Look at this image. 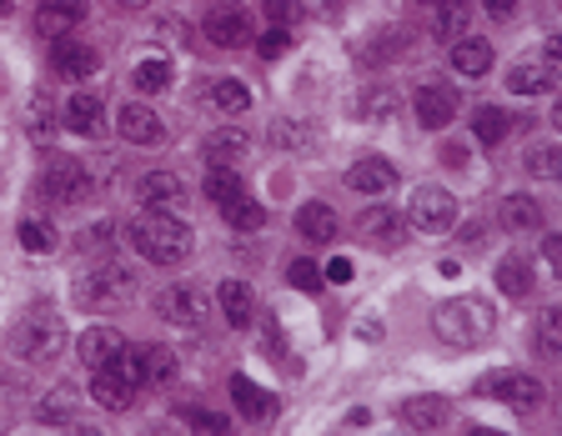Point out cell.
I'll use <instances>...</instances> for the list:
<instances>
[{"mask_svg": "<svg viewBox=\"0 0 562 436\" xmlns=\"http://www.w3.org/2000/svg\"><path fill=\"white\" fill-rule=\"evenodd\" d=\"M326 282H332V286H347L352 282V276H357V266H352V256H332V261H326Z\"/></svg>", "mask_w": 562, "mask_h": 436, "instance_id": "obj_46", "label": "cell"}, {"mask_svg": "<svg viewBox=\"0 0 562 436\" xmlns=\"http://www.w3.org/2000/svg\"><path fill=\"white\" fill-rule=\"evenodd\" d=\"M231 406L241 412V422H272L282 412V397L262 391L252 377H231Z\"/></svg>", "mask_w": 562, "mask_h": 436, "instance_id": "obj_18", "label": "cell"}, {"mask_svg": "<svg viewBox=\"0 0 562 436\" xmlns=\"http://www.w3.org/2000/svg\"><path fill=\"white\" fill-rule=\"evenodd\" d=\"M497 286H503V296H532V286H538L532 261L527 256H503L497 261Z\"/></svg>", "mask_w": 562, "mask_h": 436, "instance_id": "obj_30", "label": "cell"}, {"mask_svg": "<svg viewBox=\"0 0 562 436\" xmlns=\"http://www.w3.org/2000/svg\"><path fill=\"white\" fill-rule=\"evenodd\" d=\"M66 342H71V336H66V321H60L56 311H31V317L11 331V352L31 366L56 362V356L66 352Z\"/></svg>", "mask_w": 562, "mask_h": 436, "instance_id": "obj_5", "label": "cell"}, {"mask_svg": "<svg viewBox=\"0 0 562 436\" xmlns=\"http://www.w3.org/2000/svg\"><path fill=\"white\" fill-rule=\"evenodd\" d=\"M357 336H367V342H377V336H382V321H377V317H367V321H362V326H357Z\"/></svg>", "mask_w": 562, "mask_h": 436, "instance_id": "obj_53", "label": "cell"}, {"mask_svg": "<svg viewBox=\"0 0 562 436\" xmlns=\"http://www.w3.org/2000/svg\"><path fill=\"white\" fill-rule=\"evenodd\" d=\"M211 106L221 111V116H246V111H252V91H246V81H237V76H221V81L211 85Z\"/></svg>", "mask_w": 562, "mask_h": 436, "instance_id": "obj_32", "label": "cell"}, {"mask_svg": "<svg viewBox=\"0 0 562 436\" xmlns=\"http://www.w3.org/2000/svg\"><path fill=\"white\" fill-rule=\"evenodd\" d=\"M542 261L562 276V231H548V237H542Z\"/></svg>", "mask_w": 562, "mask_h": 436, "instance_id": "obj_48", "label": "cell"}, {"mask_svg": "<svg viewBox=\"0 0 562 436\" xmlns=\"http://www.w3.org/2000/svg\"><path fill=\"white\" fill-rule=\"evenodd\" d=\"M11 5H15V0H0V15H11Z\"/></svg>", "mask_w": 562, "mask_h": 436, "instance_id": "obj_57", "label": "cell"}, {"mask_svg": "<svg viewBox=\"0 0 562 436\" xmlns=\"http://www.w3.org/2000/svg\"><path fill=\"white\" fill-rule=\"evenodd\" d=\"M15 237H21V246L31 251V256H46V251H56V231H50L46 221H21V231H15Z\"/></svg>", "mask_w": 562, "mask_h": 436, "instance_id": "obj_40", "label": "cell"}, {"mask_svg": "<svg viewBox=\"0 0 562 436\" xmlns=\"http://www.w3.org/2000/svg\"><path fill=\"white\" fill-rule=\"evenodd\" d=\"M357 237L377 251H397L408 241V221H402V211H392V206H367V211L357 216Z\"/></svg>", "mask_w": 562, "mask_h": 436, "instance_id": "obj_11", "label": "cell"}, {"mask_svg": "<svg viewBox=\"0 0 562 436\" xmlns=\"http://www.w3.org/2000/svg\"><path fill=\"white\" fill-rule=\"evenodd\" d=\"M336 231H342V221H336V211L326 206V200H301L297 206V237L301 241L326 246V241H336Z\"/></svg>", "mask_w": 562, "mask_h": 436, "instance_id": "obj_20", "label": "cell"}, {"mask_svg": "<svg viewBox=\"0 0 562 436\" xmlns=\"http://www.w3.org/2000/svg\"><path fill=\"white\" fill-rule=\"evenodd\" d=\"M497 221H503V231H542V206L532 196H523V191H513V196H503V206H497Z\"/></svg>", "mask_w": 562, "mask_h": 436, "instance_id": "obj_27", "label": "cell"}, {"mask_svg": "<svg viewBox=\"0 0 562 436\" xmlns=\"http://www.w3.org/2000/svg\"><path fill=\"white\" fill-rule=\"evenodd\" d=\"M41 191H46V200H56V206H81V200L91 196V176H85V165L71 161V156H50L46 171H41Z\"/></svg>", "mask_w": 562, "mask_h": 436, "instance_id": "obj_8", "label": "cell"}, {"mask_svg": "<svg viewBox=\"0 0 562 436\" xmlns=\"http://www.w3.org/2000/svg\"><path fill=\"white\" fill-rule=\"evenodd\" d=\"M246 156H252L246 130H211V136H206V161L211 165H231V171H241Z\"/></svg>", "mask_w": 562, "mask_h": 436, "instance_id": "obj_25", "label": "cell"}, {"mask_svg": "<svg viewBox=\"0 0 562 436\" xmlns=\"http://www.w3.org/2000/svg\"><path fill=\"white\" fill-rule=\"evenodd\" d=\"M371 422V412H367V406H357V412H347V422H342V426H347V432H357V426H367Z\"/></svg>", "mask_w": 562, "mask_h": 436, "instance_id": "obj_54", "label": "cell"}, {"mask_svg": "<svg viewBox=\"0 0 562 436\" xmlns=\"http://www.w3.org/2000/svg\"><path fill=\"white\" fill-rule=\"evenodd\" d=\"M237 191H246V186L237 181V171H231V165H211V176H206V196L221 206V200H231Z\"/></svg>", "mask_w": 562, "mask_h": 436, "instance_id": "obj_42", "label": "cell"}, {"mask_svg": "<svg viewBox=\"0 0 562 436\" xmlns=\"http://www.w3.org/2000/svg\"><path fill=\"white\" fill-rule=\"evenodd\" d=\"M202 36L221 50H241L252 41V15H246V5H216V11H206Z\"/></svg>", "mask_w": 562, "mask_h": 436, "instance_id": "obj_10", "label": "cell"}, {"mask_svg": "<svg viewBox=\"0 0 562 436\" xmlns=\"http://www.w3.org/2000/svg\"><path fill=\"white\" fill-rule=\"evenodd\" d=\"M452 71L467 76V81H482V76L492 71V46L478 36H462L452 41Z\"/></svg>", "mask_w": 562, "mask_h": 436, "instance_id": "obj_28", "label": "cell"}, {"mask_svg": "<svg viewBox=\"0 0 562 436\" xmlns=\"http://www.w3.org/2000/svg\"><path fill=\"white\" fill-rule=\"evenodd\" d=\"M447 416H452V406L443 397H408L397 406V422L408 426V432H443Z\"/></svg>", "mask_w": 562, "mask_h": 436, "instance_id": "obj_21", "label": "cell"}, {"mask_svg": "<svg viewBox=\"0 0 562 436\" xmlns=\"http://www.w3.org/2000/svg\"><path fill=\"white\" fill-rule=\"evenodd\" d=\"M347 186L357 196H382V191L397 186V165L387 156H362V161L347 165Z\"/></svg>", "mask_w": 562, "mask_h": 436, "instance_id": "obj_17", "label": "cell"}, {"mask_svg": "<svg viewBox=\"0 0 562 436\" xmlns=\"http://www.w3.org/2000/svg\"><path fill=\"white\" fill-rule=\"evenodd\" d=\"M50 126H56V121H50V111H46V106L31 111V136H36V141H50Z\"/></svg>", "mask_w": 562, "mask_h": 436, "instance_id": "obj_50", "label": "cell"}, {"mask_svg": "<svg viewBox=\"0 0 562 436\" xmlns=\"http://www.w3.org/2000/svg\"><path fill=\"white\" fill-rule=\"evenodd\" d=\"M558 416H562V401H558Z\"/></svg>", "mask_w": 562, "mask_h": 436, "instance_id": "obj_59", "label": "cell"}, {"mask_svg": "<svg viewBox=\"0 0 562 436\" xmlns=\"http://www.w3.org/2000/svg\"><path fill=\"white\" fill-rule=\"evenodd\" d=\"M287 282L297 286V291H317V286H322V266L301 256V261H291V266H287Z\"/></svg>", "mask_w": 562, "mask_h": 436, "instance_id": "obj_45", "label": "cell"}, {"mask_svg": "<svg viewBox=\"0 0 562 436\" xmlns=\"http://www.w3.org/2000/svg\"><path fill=\"white\" fill-rule=\"evenodd\" d=\"M272 141L282 146V151H311V141H317V130H311V121L276 116V121H272Z\"/></svg>", "mask_w": 562, "mask_h": 436, "instance_id": "obj_33", "label": "cell"}, {"mask_svg": "<svg viewBox=\"0 0 562 436\" xmlns=\"http://www.w3.org/2000/svg\"><path fill=\"white\" fill-rule=\"evenodd\" d=\"M467 21H472V5H467V0H437V5H432V36L437 41H462Z\"/></svg>", "mask_w": 562, "mask_h": 436, "instance_id": "obj_29", "label": "cell"}, {"mask_svg": "<svg viewBox=\"0 0 562 436\" xmlns=\"http://www.w3.org/2000/svg\"><path fill=\"white\" fill-rule=\"evenodd\" d=\"M121 352H126V336H121L116 326L81 331V366H85V371H101V366H111Z\"/></svg>", "mask_w": 562, "mask_h": 436, "instance_id": "obj_23", "label": "cell"}, {"mask_svg": "<svg viewBox=\"0 0 562 436\" xmlns=\"http://www.w3.org/2000/svg\"><path fill=\"white\" fill-rule=\"evenodd\" d=\"M60 126L76 130V136H96L101 130V95L76 91L66 106H60Z\"/></svg>", "mask_w": 562, "mask_h": 436, "instance_id": "obj_26", "label": "cell"}, {"mask_svg": "<svg viewBox=\"0 0 562 436\" xmlns=\"http://www.w3.org/2000/svg\"><path fill=\"white\" fill-rule=\"evenodd\" d=\"M408 221L417 226L422 237H443L457 226V196L447 186H417L408 206Z\"/></svg>", "mask_w": 562, "mask_h": 436, "instance_id": "obj_7", "label": "cell"}, {"mask_svg": "<svg viewBox=\"0 0 562 436\" xmlns=\"http://www.w3.org/2000/svg\"><path fill=\"white\" fill-rule=\"evenodd\" d=\"M457 101H462V95H457L452 85H422V91L412 95V111H417V121L427 130H443V126H452Z\"/></svg>", "mask_w": 562, "mask_h": 436, "instance_id": "obj_15", "label": "cell"}, {"mask_svg": "<svg viewBox=\"0 0 562 436\" xmlns=\"http://www.w3.org/2000/svg\"><path fill=\"white\" fill-rule=\"evenodd\" d=\"M262 15L276 31H297L301 25V0H262Z\"/></svg>", "mask_w": 562, "mask_h": 436, "instance_id": "obj_41", "label": "cell"}, {"mask_svg": "<svg viewBox=\"0 0 562 436\" xmlns=\"http://www.w3.org/2000/svg\"><path fill=\"white\" fill-rule=\"evenodd\" d=\"M216 301H221V311H227V326H252V317H256V291L246 282H221L216 286Z\"/></svg>", "mask_w": 562, "mask_h": 436, "instance_id": "obj_24", "label": "cell"}, {"mask_svg": "<svg viewBox=\"0 0 562 436\" xmlns=\"http://www.w3.org/2000/svg\"><path fill=\"white\" fill-rule=\"evenodd\" d=\"M116 237H121L116 226H111V221H101V226H91V231H85V241H81V246H111V241H116Z\"/></svg>", "mask_w": 562, "mask_h": 436, "instance_id": "obj_49", "label": "cell"}, {"mask_svg": "<svg viewBox=\"0 0 562 436\" xmlns=\"http://www.w3.org/2000/svg\"><path fill=\"white\" fill-rule=\"evenodd\" d=\"M141 206L146 211H181V206H186V181H181L176 171H146Z\"/></svg>", "mask_w": 562, "mask_h": 436, "instance_id": "obj_16", "label": "cell"}, {"mask_svg": "<svg viewBox=\"0 0 562 436\" xmlns=\"http://www.w3.org/2000/svg\"><path fill=\"white\" fill-rule=\"evenodd\" d=\"M36 422L41 426H76V422H81V391H76L71 381H56V387L41 397Z\"/></svg>", "mask_w": 562, "mask_h": 436, "instance_id": "obj_19", "label": "cell"}, {"mask_svg": "<svg viewBox=\"0 0 562 436\" xmlns=\"http://www.w3.org/2000/svg\"><path fill=\"white\" fill-rule=\"evenodd\" d=\"M408 50V31H397V25H387V31H377V36L362 41V56L371 60V66H382V60L402 56Z\"/></svg>", "mask_w": 562, "mask_h": 436, "instance_id": "obj_35", "label": "cell"}, {"mask_svg": "<svg viewBox=\"0 0 562 436\" xmlns=\"http://www.w3.org/2000/svg\"><path fill=\"white\" fill-rule=\"evenodd\" d=\"M417 5H437V0H417Z\"/></svg>", "mask_w": 562, "mask_h": 436, "instance_id": "obj_58", "label": "cell"}, {"mask_svg": "<svg viewBox=\"0 0 562 436\" xmlns=\"http://www.w3.org/2000/svg\"><path fill=\"white\" fill-rule=\"evenodd\" d=\"M116 130H121V141L141 146V151H151V146H167V126H161V116H156L151 106H141V101H131V106H121Z\"/></svg>", "mask_w": 562, "mask_h": 436, "instance_id": "obj_12", "label": "cell"}, {"mask_svg": "<svg viewBox=\"0 0 562 436\" xmlns=\"http://www.w3.org/2000/svg\"><path fill=\"white\" fill-rule=\"evenodd\" d=\"M527 171H532L538 181L562 186V146H538V151L527 156Z\"/></svg>", "mask_w": 562, "mask_h": 436, "instance_id": "obj_39", "label": "cell"}, {"mask_svg": "<svg viewBox=\"0 0 562 436\" xmlns=\"http://www.w3.org/2000/svg\"><path fill=\"white\" fill-rule=\"evenodd\" d=\"M221 216H227V226H231V231H256V226L266 221V216H262V206H256V200L246 196V191H237V196H231V200H221Z\"/></svg>", "mask_w": 562, "mask_h": 436, "instance_id": "obj_36", "label": "cell"}, {"mask_svg": "<svg viewBox=\"0 0 562 436\" xmlns=\"http://www.w3.org/2000/svg\"><path fill=\"white\" fill-rule=\"evenodd\" d=\"M538 352L542 356H562V307H542L538 311Z\"/></svg>", "mask_w": 562, "mask_h": 436, "instance_id": "obj_38", "label": "cell"}, {"mask_svg": "<svg viewBox=\"0 0 562 436\" xmlns=\"http://www.w3.org/2000/svg\"><path fill=\"white\" fill-rule=\"evenodd\" d=\"M472 397H488V401H503L507 412H538L542 401H548V391H542V381L532 377V371H492L488 381H478L472 387Z\"/></svg>", "mask_w": 562, "mask_h": 436, "instance_id": "obj_6", "label": "cell"}, {"mask_svg": "<svg viewBox=\"0 0 562 436\" xmlns=\"http://www.w3.org/2000/svg\"><path fill=\"white\" fill-rule=\"evenodd\" d=\"M558 81H562V76L552 71V60L542 56V50H538V56H523V60L513 66V71H507V91L523 95V101H527V95H548V91H558Z\"/></svg>", "mask_w": 562, "mask_h": 436, "instance_id": "obj_13", "label": "cell"}, {"mask_svg": "<svg viewBox=\"0 0 562 436\" xmlns=\"http://www.w3.org/2000/svg\"><path fill=\"white\" fill-rule=\"evenodd\" d=\"M181 422L192 426V432H211V436H221V432H231V422L221 412H202V406H186L181 412Z\"/></svg>", "mask_w": 562, "mask_h": 436, "instance_id": "obj_43", "label": "cell"}, {"mask_svg": "<svg viewBox=\"0 0 562 436\" xmlns=\"http://www.w3.org/2000/svg\"><path fill=\"white\" fill-rule=\"evenodd\" d=\"M362 116H367V121H382V116H392V111H397V95L392 91H387V85H377V91H367V95H362Z\"/></svg>", "mask_w": 562, "mask_h": 436, "instance_id": "obj_44", "label": "cell"}, {"mask_svg": "<svg viewBox=\"0 0 562 436\" xmlns=\"http://www.w3.org/2000/svg\"><path fill=\"white\" fill-rule=\"evenodd\" d=\"M287 46H291V31H276V25H272V31H266V36H262V46H256V50H262L266 60H276V56H282V50H287Z\"/></svg>", "mask_w": 562, "mask_h": 436, "instance_id": "obj_47", "label": "cell"}, {"mask_svg": "<svg viewBox=\"0 0 562 436\" xmlns=\"http://www.w3.org/2000/svg\"><path fill=\"white\" fill-rule=\"evenodd\" d=\"M85 21V0H41L36 5V36L66 41Z\"/></svg>", "mask_w": 562, "mask_h": 436, "instance_id": "obj_14", "label": "cell"}, {"mask_svg": "<svg viewBox=\"0 0 562 436\" xmlns=\"http://www.w3.org/2000/svg\"><path fill=\"white\" fill-rule=\"evenodd\" d=\"M131 246L141 251L146 261H156V266H181V261L192 256L196 237L176 211H146L141 221L131 226Z\"/></svg>", "mask_w": 562, "mask_h": 436, "instance_id": "obj_1", "label": "cell"}, {"mask_svg": "<svg viewBox=\"0 0 562 436\" xmlns=\"http://www.w3.org/2000/svg\"><path fill=\"white\" fill-rule=\"evenodd\" d=\"M552 126L562 130V101H558V106H552Z\"/></svg>", "mask_w": 562, "mask_h": 436, "instance_id": "obj_56", "label": "cell"}, {"mask_svg": "<svg viewBox=\"0 0 562 436\" xmlns=\"http://www.w3.org/2000/svg\"><path fill=\"white\" fill-rule=\"evenodd\" d=\"M131 296H136V272L121 266L116 256L96 261V266H85V272L76 276V301H81L85 311H116V307H126Z\"/></svg>", "mask_w": 562, "mask_h": 436, "instance_id": "obj_3", "label": "cell"}, {"mask_svg": "<svg viewBox=\"0 0 562 436\" xmlns=\"http://www.w3.org/2000/svg\"><path fill=\"white\" fill-rule=\"evenodd\" d=\"M206 311H211V301H206V291L192 282H171L156 296V317L171 321V326H202Z\"/></svg>", "mask_w": 562, "mask_h": 436, "instance_id": "obj_9", "label": "cell"}, {"mask_svg": "<svg viewBox=\"0 0 562 436\" xmlns=\"http://www.w3.org/2000/svg\"><path fill=\"white\" fill-rule=\"evenodd\" d=\"M482 11H488L492 21H513V15H517V0H482Z\"/></svg>", "mask_w": 562, "mask_h": 436, "instance_id": "obj_51", "label": "cell"}, {"mask_svg": "<svg viewBox=\"0 0 562 436\" xmlns=\"http://www.w3.org/2000/svg\"><path fill=\"white\" fill-rule=\"evenodd\" d=\"M492 326H497V311H492L488 301H478V296H452V301H443V307L432 311L437 342L457 346V352H467V346H478L482 336H492Z\"/></svg>", "mask_w": 562, "mask_h": 436, "instance_id": "obj_2", "label": "cell"}, {"mask_svg": "<svg viewBox=\"0 0 562 436\" xmlns=\"http://www.w3.org/2000/svg\"><path fill=\"white\" fill-rule=\"evenodd\" d=\"M542 56H548V60H552V71L562 76V36H548V41H542Z\"/></svg>", "mask_w": 562, "mask_h": 436, "instance_id": "obj_52", "label": "cell"}, {"mask_svg": "<svg viewBox=\"0 0 562 436\" xmlns=\"http://www.w3.org/2000/svg\"><path fill=\"white\" fill-rule=\"evenodd\" d=\"M121 11H141V5H151V0H116Z\"/></svg>", "mask_w": 562, "mask_h": 436, "instance_id": "obj_55", "label": "cell"}, {"mask_svg": "<svg viewBox=\"0 0 562 436\" xmlns=\"http://www.w3.org/2000/svg\"><path fill=\"white\" fill-rule=\"evenodd\" d=\"M507 136H513V116H507L503 106H482L478 116H472V141L478 146H503Z\"/></svg>", "mask_w": 562, "mask_h": 436, "instance_id": "obj_31", "label": "cell"}, {"mask_svg": "<svg viewBox=\"0 0 562 436\" xmlns=\"http://www.w3.org/2000/svg\"><path fill=\"white\" fill-rule=\"evenodd\" d=\"M131 81H136V91L156 95V91H167V85L176 81V71H171V60H167V56H146L141 66L131 71Z\"/></svg>", "mask_w": 562, "mask_h": 436, "instance_id": "obj_34", "label": "cell"}, {"mask_svg": "<svg viewBox=\"0 0 562 436\" xmlns=\"http://www.w3.org/2000/svg\"><path fill=\"white\" fill-rule=\"evenodd\" d=\"M50 66H56V76H66V81H85V76L101 71V56H96V46H81V41H56Z\"/></svg>", "mask_w": 562, "mask_h": 436, "instance_id": "obj_22", "label": "cell"}, {"mask_svg": "<svg viewBox=\"0 0 562 436\" xmlns=\"http://www.w3.org/2000/svg\"><path fill=\"white\" fill-rule=\"evenodd\" d=\"M141 362H146V381H156V387H171L176 381V352L171 346H146L141 352Z\"/></svg>", "mask_w": 562, "mask_h": 436, "instance_id": "obj_37", "label": "cell"}, {"mask_svg": "<svg viewBox=\"0 0 562 436\" xmlns=\"http://www.w3.org/2000/svg\"><path fill=\"white\" fill-rule=\"evenodd\" d=\"M141 387H146V362H141V352H131V346H126L111 366L91 371V397H96V406H106V412H126Z\"/></svg>", "mask_w": 562, "mask_h": 436, "instance_id": "obj_4", "label": "cell"}]
</instances>
